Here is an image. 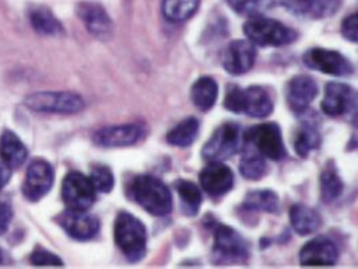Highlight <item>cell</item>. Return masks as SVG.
<instances>
[{
	"mask_svg": "<svg viewBox=\"0 0 358 269\" xmlns=\"http://www.w3.org/2000/svg\"><path fill=\"white\" fill-rule=\"evenodd\" d=\"M131 201L140 205L155 217H165L173 209V197L169 187L153 175H136L128 185Z\"/></svg>",
	"mask_w": 358,
	"mask_h": 269,
	"instance_id": "obj_1",
	"label": "cell"
},
{
	"mask_svg": "<svg viewBox=\"0 0 358 269\" xmlns=\"http://www.w3.org/2000/svg\"><path fill=\"white\" fill-rule=\"evenodd\" d=\"M206 225L213 235L212 258L215 264H241L248 260L250 244L238 230L217 219H208Z\"/></svg>",
	"mask_w": 358,
	"mask_h": 269,
	"instance_id": "obj_2",
	"label": "cell"
},
{
	"mask_svg": "<svg viewBox=\"0 0 358 269\" xmlns=\"http://www.w3.org/2000/svg\"><path fill=\"white\" fill-rule=\"evenodd\" d=\"M114 242L129 263H138L147 254V228L136 216L120 212L114 221Z\"/></svg>",
	"mask_w": 358,
	"mask_h": 269,
	"instance_id": "obj_3",
	"label": "cell"
},
{
	"mask_svg": "<svg viewBox=\"0 0 358 269\" xmlns=\"http://www.w3.org/2000/svg\"><path fill=\"white\" fill-rule=\"evenodd\" d=\"M243 33L250 42L262 48L289 46L299 36L290 26L263 15L250 18L243 26Z\"/></svg>",
	"mask_w": 358,
	"mask_h": 269,
	"instance_id": "obj_4",
	"label": "cell"
},
{
	"mask_svg": "<svg viewBox=\"0 0 358 269\" xmlns=\"http://www.w3.org/2000/svg\"><path fill=\"white\" fill-rule=\"evenodd\" d=\"M23 104L38 113L74 115L85 109V100L73 92H36L29 95Z\"/></svg>",
	"mask_w": 358,
	"mask_h": 269,
	"instance_id": "obj_5",
	"label": "cell"
},
{
	"mask_svg": "<svg viewBox=\"0 0 358 269\" xmlns=\"http://www.w3.org/2000/svg\"><path fill=\"white\" fill-rule=\"evenodd\" d=\"M245 142L266 159L279 162L287 156L282 130L277 123H263L248 128Z\"/></svg>",
	"mask_w": 358,
	"mask_h": 269,
	"instance_id": "obj_6",
	"label": "cell"
},
{
	"mask_svg": "<svg viewBox=\"0 0 358 269\" xmlns=\"http://www.w3.org/2000/svg\"><path fill=\"white\" fill-rule=\"evenodd\" d=\"M242 131L236 123H224L215 130L201 150L206 162H226L241 150Z\"/></svg>",
	"mask_w": 358,
	"mask_h": 269,
	"instance_id": "obj_7",
	"label": "cell"
},
{
	"mask_svg": "<svg viewBox=\"0 0 358 269\" xmlns=\"http://www.w3.org/2000/svg\"><path fill=\"white\" fill-rule=\"evenodd\" d=\"M305 67L333 77H349L355 73L352 61L340 51L311 48L302 57Z\"/></svg>",
	"mask_w": 358,
	"mask_h": 269,
	"instance_id": "obj_8",
	"label": "cell"
},
{
	"mask_svg": "<svg viewBox=\"0 0 358 269\" xmlns=\"http://www.w3.org/2000/svg\"><path fill=\"white\" fill-rule=\"evenodd\" d=\"M62 200L66 209L89 210L97 200V191L89 177L71 171L62 182Z\"/></svg>",
	"mask_w": 358,
	"mask_h": 269,
	"instance_id": "obj_9",
	"label": "cell"
},
{
	"mask_svg": "<svg viewBox=\"0 0 358 269\" xmlns=\"http://www.w3.org/2000/svg\"><path fill=\"white\" fill-rule=\"evenodd\" d=\"M357 102V92L353 86L342 83H329L326 85L321 109L330 118L352 116L356 118Z\"/></svg>",
	"mask_w": 358,
	"mask_h": 269,
	"instance_id": "obj_10",
	"label": "cell"
},
{
	"mask_svg": "<svg viewBox=\"0 0 358 269\" xmlns=\"http://www.w3.org/2000/svg\"><path fill=\"white\" fill-rule=\"evenodd\" d=\"M144 137V125L137 123H127L99 128L93 134V143L102 149H124L137 144Z\"/></svg>",
	"mask_w": 358,
	"mask_h": 269,
	"instance_id": "obj_11",
	"label": "cell"
},
{
	"mask_svg": "<svg viewBox=\"0 0 358 269\" xmlns=\"http://www.w3.org/2000/svg\"><path fill=\"white\" fill-rule=\"evenodd\" d=\"M54 167L45 159H34L26 172L22 194L29 202H39L46 197L54 185Z\"/></svg>",
	"mask_w": 358,
	"mask_h": 269,
	"instance_id": "obj_12",
	"label": "cell"
},
{
	"mask_svg": "<svg viewBox=\"0 0 358 269\" xmlns=\"http://www.w3.org/2000/svg\"><path fill=\"white\" fill-rule=\"evenodd\" d=\"M55 222L65 230L66 235L76 241H90L97 237L101 229L99 219L87 210H70L55 217Z\"/></svg>",
	"mask_w": 358,
	"mask_h": 269,
	"instance_id": "obj_13",
	"label": "cell"
},
{
	"mask_svg": "<svg viewBox=\"0 0 358 269\" xmlns=\"http://www.w3.org/2000/svg\"><path fill=\"white\" fill-rule=\"evenodd\" d=\"M258 57L257 46L248 39L229 42L222 54V64L231 76H242L255 65Z\"/></svg>",
	"mask_w": 358,
	"mask_h": 269,
	"instance_id": "obj_14",
	"label": "cell"
},
{
	"mask_svg": "<svg viewBox=\"0 0 358 269\" xmlns=\"http://www.w3.org/2000/svg\"><path fill=\"white\" fill-rule=\"evenodd\" d=\"M340 251L336 242L325 235L306 242L299 252V263L303 267H333L337 264Z\"/></svg>",
	"mask_w": 358,
	"mask_h": 269,
	"instance_id": "obj_15",
	"label": "cell"
},
{
	"mask_svg": "<svg viewBox=\"0 0 358 269\" xmlns=\"http://www.w3.org/2000/svg\"><path fill=\"white\" fill-rule=\"evenodd\" d=\"M76 13L83 26L98 39L106 41L113 35V20L102 4L96 1H81L77 4Z\"/></svg>",
	"mask_w": 358,
	"mask_h": 269,
	"instance_id": "obj_16",
	"label": "cell"
},
{
	"mask_svg": "<svg viewBox=\"0 0 358 269\" xmlns=\"http://www.w3.org/2000/svg\"><path fill=\"white\" fill-rule=\"evenodd\" d=\"M318 95V85L308 74H296L286 85V102L295 115H305Z\"/></svg>",
	"mask_w": 358,
	"mask_h": 269,
	"instance_id": "obj_17",
	"label": "cell"
},
{
	"mask_svg": "<svg viewBox=\"0 0 358 269\" xmlns=\"http://www.w3.org/2000/svg\"><path fill=\"white\" fill-rule=\"evenodd\" d=\"M199 182L210 197L220 198L232 190L235 177L232 170L223 162H208L199 175Z\"/></svg>",
	"mask_w": 358,
	"mask_h": 269,
	"instance_id": "obj_18",
	"label": "cell"
},
{
	"mask_svg": "<svg viewBox=\"0 0 358 269\" xmlns=\"http://www.w3.org/2000/svg\"><path fill=\"white\" fill-rule=\"evenodd\" d=\"M342 0H283V7L295 17L324 19L333 17Z\"/></svg>",
	"mask_w": 358,
	"mask_h": 269,
	"instance_id": "obj_19",
	"label": "cell"
},
{
	"mask_svg": "<svg viewBox=\"0 0 358 269\" xmlns=\"http://www.w3.org/2000/svg\"><path fill=\"white\" fill-rule=\"evenodd\" d=\"M274 111V100L263 86L252 85L243 89L242 113L254 118L270 116Z\"/></svg>",
	"mask_w": 358,
	"mask_h": 269,
	"instance_id": "obj_20",
	"label": "cell"
},
{
	"mask_svg": "<svg viewBox=\"0 0 358 269\" xmlns=\"http://www.w3.org/2000/svg\"><path fill=\"white\" fill-rule=\"evenodd\" d=\"M289 219L294 232L299 235H313L324 222L320 212L303 203H295L290 207Z\"/></svg>",
	"mask_w": 358,
	"mask_h": 269,
	"instance_id": "obj_21",
	"label": "cell"
},
{
	"mask_svg": "<svg viewBox=\"0 0 358 269\" xmlns=\"http://www.w3.org/2000/svg\"><path fill=\"white\" fill-rule=\"evenodd\" d=\"M27 17L35 33L43 36H61L65 34V27L61 20L46 6H31Z\"/></svg>",
	"mask_w": 358,
	"mask_h": 269,
	"instance_id": "obj_22",
	"label": "cell"
},
{
	"mask_svg": "<svg viewBox=\"0 0 358 269\" xmlns=\"http://www.w3.org/2000/svg\"><path fill=\"white\" fill-rule=\"evenodd\" d=\"M29 156V150L15 132L6 130L0 134V159L10 168L20 167Z\"/></svg>",
	"mask_w": 358,
	"mask_h": 269,
	"instance_id": "obj_23",
	"label": "cell"
},
{
	"mask_svg": "<svg viewBox=\"0 0 358 269\" xmlns=\"http://www.w3.org/2000/svg\"><path fill=\"white\" fill-rule=\"evenodd\" d=\"M279 197L277 193L268 188L252 190L245 195V202L242 203V212L247 213H268L274 214L279 210Z\"/></svg>",
	"mask_w": 358,
	"mask_h": 269,
	"instance_id": "obj_24",
	"label": "cell"
},
{
	"mask_svg": "<svg viewBox=\"0 0 358 269\" xmlns=\"http://www.w3.org/2000/svg\"><path fill=\"white\" fill-rule=\"evenodd\" d=\"M219 96V86L215 78L204 76L197 78L191 88V100L195 108L201 112H208L215 106Z\"/></svg>",
	"mask_w": 358,
	"mask_h": 269,
	"instance_id": "obj_25",
	"label": "cell"
},
{
	"mask_svg": "<svg viewBox=\"0 0 358 269\" xmlns=\"http://www.w3.org/2000/svg\"><path fill=\"white\" fill-rule=\"evenodd\" d=\"M343 188L345 185L338 172L337 165L333 160H329L322 168V172L320 177L321 200L325 203L337 201L341 197Z\"/></svg>",
	"mask_w": 358,
	"mask_h": 269,
	"instance_id": "obj_26",
	"label": "cell"
},
{
	"mask_svg": "<svg viewBox=\"0 0 358 269\" xmlns=\"http://www.w3.org/2000/svg\"><path fill=\"white\" fill-rule=\"evenodd\" d=\"M175 188L179 195L182 214L187 217H195L203 203V195H201L200 187L192 181L178 179L175 182Z\"/></svg>",
	"mask_w": 358,
	"mask_h": 269,
	"instance_id": "obj_27",
	"label": "cell"
},
{
	"mask_svg": "<svg viewBox=\"0 0 358 269\" xmlns=\"http://www.w3.org/2000/svg\"><path fill=\"white\" fill-rule=\"evenodd\" d=\"M199 131H200V121L191 116V118L181 120L179 124H176L166 134L165 139H166V143L173 147L187 149L195 143Z\"/></svg>",
	"mask_w": 358,
	"mask_h": 269,
	"instance_id": "obj_28",
	"label": "cell"
},
{
	"mask_svg": "<svg viewBox=\"0 0 358 269\" xmlns=\"http://www.w3.org/2000/svg\"><path fill=\"white\" fill-rule=\"evenodd\" d=\"M239 172L247 181H261L268 172L266 158L252 147H245L239 162Z\"/></svg>",
	"mask_w": 358,
	"mask_h": 269,
	"instance_id": "obj_29",
	"label": "cell"
},
{
	"mask_svg": "<svg viewBox=\"0 0 358 269\" xmlns=\"http://www.w3.org/2000/svg\"><path fill=\"white\" fill-rule=\"evenodd\" d=\"M322 137L317 127L310 123H305L301 128H298L294 136V149L301 158H308L310 152L315 151L321 147Z\"/></svg>",
	"mask_w": 358,
	"mask_h": 269,
	"instance_id": "obj_30",
	"label": "cell"
},
{
	"mask_svg": "<svg viewBox=\"0 0 358 269\" xmlns=\"http://www.w3.org/2000/svg\"><path fill=\"white\" fill-rule=\"evenodd\" d=\"M200 0H163L162 10L165 19L172 23H181L195 15Z\"/></svg>",
	"mask_w": 358,
	"mask_h": 269,
	"instance_id": "obj_31",
	"label": "cell"
},
{
	"mask_svg": "<svg viewBox=\"0 0 358 269\" xmlns=\"http://www.w3.org/2000/svg\"><path fill=\"white\" fill-rule=\"evenodd\" d=\"M226 3L236 14L251 18L268 11L275 0H226Z\"/></svg>",
	"mask_w": 358,
	"mask_h": 269,
	"instance_id": "obj_32",
	"label": "cell"
},
{
	"mask_svg": "<svg viewBox=\"0 0 358 269\" xmlns=\"http://www.w3.org/2000/svg\"><path fill=\"white\" fill-rule=\"evenodd\" d=\"M89 178L97 193L109 194L113 190L114 174L108 166H103V165L94 166L92 168V174Z\"/></svg>",
	"mask_w": 358,
	"mask_h": 269,
	"instance_id": "obj_33",
	"label": "cell"
},
{
	"mask_svg": "<svg viewBox=\"0 0 358 269\" xmlns=\"http://www.w3.org/2000/svg\"><path fill=\"white\" fill-rule=\"evenodd\" d=\"M30 263L35 267H64V261L55 253L42 247H36L30 256Z\"/></svg>",
	"mask_w": 358,
	"mask_h": 269,
	"instance_id": "obj_34",
	"label": "cell"
},
{
	"mask_svg": "<svg viewBox=\"0 0 358 269\" xmlns=\"http://www.w3.org/2000/svg\"><path fill=\"white\" fill-rule=\"evenodd\" d=\"M242 101H243V88L235 84L227 85L224 96V108L232 113H242Z\"/></svg>",
	"mask_w": 358,
	"mask_h": 269,
	"instance_id": "obj_35",
	"label": "cell"
},
{
	"mask_svg": "<svg viewBox=\"0 0 358 269\" xmlns=\"http://www.w3.org/2000/svg\"><path fill=\"white\" fill-rule=\"evenodd\" d=\"M342 36L349 41L356 43L358 41V15L356 13L348 15L342 20L341 23Z\"/></svg>",
	"mask_w": 358,
	"mask_h": 269,
	"instance_id": "obj_36",
	"label": "cell"
},
{
	"mask_svg": "<svg viewBox=\"0 0 358 269\" xmlns=\"http://www.w3.org/2000/svg\"><path fill=\"white\" fill-rule=\"evenodd\" d=\"M14 217V212L10 203L0 201V235H4L11 223V219Z\"/></svg>",
	"mask_w": 358,
	"mask_h": 269,
	"instance_id": "obj_37",
	"label": "cell"
},
{
	"mask_svg": "<svg viewBox=\"0 0 358 269\" xmlns=\"http://www.w3.org/2000/svg\"><path fill=\"white\" fill-rule=\"evenodd\" d=\"M11 181V168L0 163V191Z\"/></svg>",
	"mask_w": 358,
	"mask_h": 269,
	"instance_id": "obj_38",
	"label": "cell"
},
{
	"mask_svg": "<svg viewBox=\"0 0 358 269\" xmlns=\"http://www.w3.org/2000/svg\"><path fill=\"white\" fill-rule=\"evenodd\" d=\"M8 263H10L8 254L3 248H0V265H8Z\"/></svg>",
	"mask_w": 358,
	"mask_h": 269,
	"instance_id": "obj_39",
	"label": "cell"
}]
</instances>
